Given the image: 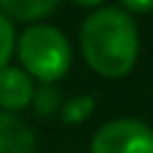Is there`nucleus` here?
I'll use <instances>...</instances> for the list:
<instances>
[{"label": "nucleus", "instance_id": "obj_8", "mask_svg": "<svg viewBox=\"0 0 153 153\" xmlns=\"http://www.w3.org/2000/svg\"><path fill=\"white\" fill-rule=\"evenodd\" d=\"M125 10L133 13H151L153 10V0H120Z\"/></svg>", "mask_w": 153, "mask_h": 153}, {"label": "nucleus", "instance_id": "obj_6", "mask_svg": "<svg viewBox=\"0 0 153 153\" xmlns=\"http://www.w3.org/2000/svg\"><path fill=\"white\" fill-rule=\"evenodd\" d=\"M59 0H0V10L10 21L31 23L38 18H46L56 8Z\"/></svg>", "mask_w": 153, "mask_h": 153}, {"label": "nucleus", "instance_id": "obj_1", "mask_svg": "<svg viewBox=\"0 0 153 153\" xmlns=\"http://www.w3.org/2000/svg\"><path fill=\"white\" fill-rule=\"evenodd\" d=\"M79 46L97 74L117 79L138 61V31L133 18L117 8H102L87 16L79 31Z\"/></svg>", "mask_w": 153, "mask_h": 153}, {"label": "nucleus", "instance_id": "obj_4", "mask_svg": "<svg viewBox=\"0 0 153 153\" xmlns=\"http://www.w3.org/2000/svg\"><path fill=\"white\" fill-rule=\"evenodd\" d=\"M36 97V87H33V79L18 66H5L0 69V107L5 112L23 110L33 102Z\"/></svg>", "mask_w": 153, "mask_h": 153}, {"label": "nucleus", "instance_id": "obj_2", "mask_svg": "<svg viewBox=\"0 0 153 153\" xmlns=\"http://www.w3.org/2000/svg\"><path fill=\"white\" fill-rule=\"evenodd\" d=\"M18 56L31 79L51 84L69 71L71 44L54 26H31L18 38Z\"/></svg>", "mask_w": 153, "mask_h": 153}, {"label": "nucleus", "instance_id": "obj_9", "mask_svg": "<svg viewBox=\"0 0 153 153\" xmlns=\"http://www.w3.org/2000/svg\"><path fill=\"white\" fill-rule=\"evenodd\" d=\"M74 5H82V8H94V5H100L102 0H71Z\"/></svg>", "mask_w": 153, "mask_h": 153}, {"label": "nucleus", "instance_id": "obj_3", "mask_svg": "<svg viewBox=\"0 0 153 153\" xmlns=\"http://www.w3.org/2000/svg\"><path fill=\"white\" fill-rule=\"evenodd\" d=\"M89 153H153V128L133 117L110 120L94 133Z\"/></svg>", "mask_w": 153, "mask_h": 153}, {"label": "nucleus", "instance_id": "obj_5", "mask_svg": "<svg viewBox=\"0 0 153 153\" xmlns=\"http://www.w3.org/2000/svg\"><path fill=\"white\" fill-rule=\"evenodd\" d=\"M36 135L23 117L0 112V153H36Z\"/></svg>", "mask_w": 153, "mask_h": 153}, {"label": "nucleus", "instance_id": "obj_7", "mask_svg": "<svg viewBox=\"0 0 153 153\" xmlns=\"http://www.w3.org/2000/svg\"><path fill=\"white\" fill-rule=\"evenodd\" d=\"M16 49V31H13V21L0 13V69L8 66V59L13 56Z\"/></svg>", "mask_w": 153, "mask_h": 153}]
</instances>
